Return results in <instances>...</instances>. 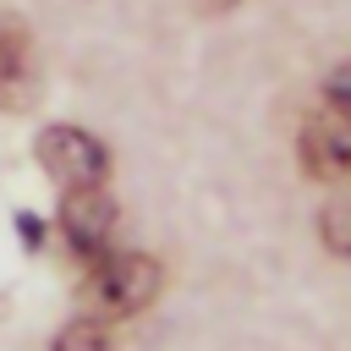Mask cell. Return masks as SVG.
I'll return each mask as SVG.
<instances>
[{
	"label": "cell",
	"instance_id": "3",
	"mask_svg": "<svg viewBox=\"0 0 351 351\" xmlns=\"http://www.w3.org/2000/svg\"><path fill=\"white\" fill-rule=\"evenodd\" d=\"M302 170L318 181L351 176V104H324L302 126Z\"/></svg>",
	"mask_w": 351,
	"mask_h": 351
},
{
	"label": "cell",
	"instance_id": "8",
	"mask_svg": "<svg viewBox=\"0 0 351 351\" xmlns=\"http://www.w3.org/2000/svg\"><path fill=\"white\" fill-rule=\"evenodd\" d=\"M324 99H329V104H351V66H340V71L329 77V88H324Z\"/></svg>",
	"mask_w": 351,
	"mask_h": 351
},
{
	"label": "cell",
	"instance_id": "6",
	"mask_svg": "<svg viewBox=\"0 0 351 351\" xmlns=\"http://www.w3.org/2000/svg\"><path fill=\"white\" fill-rule=\"evenodd\" d=\"M55 351H115V335H110V318H71L60 335H55Z\"/></svg>",
	"mask_w": 351,
	"mask_h": 351
},
{
	"label": "cell",
	"instance_id": "1",
	"mask_svg": "<svg viewBox=\"0 0 351 351\" xmlns=\"http://www.w3.org/2000/svg\"><path fill=\"white\" fill-rule=\"evenodd\" d=\"M159 296V263L143 252H104L82 280V307L93 318H132Z\"/></svg>",
	"mask_w": 351,
	"mask_h": 351
},
{
	"label": "cell",
	"instance_id": "7",
	"mask_svg": "<svg viewBox=\"0 0 351 351\" xmlns=\"http://www.w3.org/2000/svg\"><path fill=\"white\" fill-rule=\"evenodd\" d=\"M318 230H324V247L351 258V192H340L324 214H318Z\"/></svg>",
	"mask_w": 351,
	"mask_h": 351
},
{
	"label": "cell",
	"instance_id": "4",
	"mask_svg": "<svg viewBox=\"0 0 351 351\" xmlns=\"http://www.w3.org/2000/svg\"><path fill=\"white\" fill-rule=\"evenodd\" d=\"M44 88L33 33L16 16H0V110H27Z\"/></svg>",
	"mask_w": 351,
	"mask_h": 351
},
{
	"label": "cell",
	"instance_id": "2",
	"mask_svg": "<svg viewBox=\"0 0 351 351\" xmlns=\"http://www.w3.org/2000/svg\"><path fill=\"white\" fill-rule=\"evenodd\" d=\"M38 165L60 181V186H104V170H110V154L93 132L82 126H49L38 137Z\"/></svg>",
	"mask_w": 351,
	"mask_h": 351
},
{
	"label": "cell",
	"instance_id": "5",
	"mask_svg": "<svg viewBox=\"0 0 351 351\" xmlns=\"http://www.w3.org/2000/svg\"><path fill=\"white\" fill-rule=\"evenodd\" d=\"M60 225H66V241L77 252H99L115 230V203L104 186H71L66 203H60Z\"/></svg>",
	"mask_w": 351,
	"mask_h": 351
}]
</instances>
